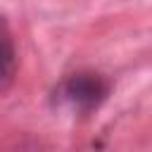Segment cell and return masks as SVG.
I'll return each mask as SVG.
<instances>
[{"label":"cell","mask_w":152,"mask_h":152,"mask_svg":"<svg viewBox=\"0 0 152 152\" xmlns=\"http://www.w3.org/2000/svg\"><path fill=\"white\" fill-rule=\"evenodd\" d=\"M62 95L74 109L90 112L100 107L109 95V81L97 71H76L64 81Z\"/></svg>","instance_id":"1"},{"label":"cell","mask_w":152,"mask_h":152,"mask_svg":"<svg viewBox=\"0 0 152 152\" xmlns=\"http://www.w3.org/2000/svg\"><path fill=\"white\" fill-rule=\"evenodd\" d=\"M14 76V48H12V36L5 26V38H2V90L10 88Z\"/></svg>","instance_id":"2"}]
</instances>
